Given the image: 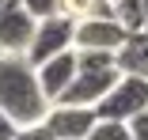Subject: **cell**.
I'll list each match as a JSON object with an SVG mask.
<instances>
[{
	"label": "cell",
	"mask_w": 148,
	"mask_h": 140,
	"mask_svg": "<svg viewBox=\"0 0 148 140\" xmlns=\"http://www.w3.org/2000/svg\"><path fill=\"white\" fill-rule=\"evenodd\" d=\"M12 140H53V133H49V129H46V121H42V125H23Z\"/></svg>",
	"instance_id": "cell-14"
},
{
	"label": "cell",
	"mask_w": 148,
	"mask_h": 140,
	"mask_svg": "<svg viewBox=\"0 0 148 140\" xmlns=\"http://www.w3.org/2000/svg\"><path fill=\"white\" fill-rule=\"evenodd\" d=\"M95 121H99V114L84 106H49V114H46V129L53 133V140H87Z\"/></svg>",
	"instance_id": "cell-7"
},
{
	"label": "cell",
	"mask_w": 148,
	"mask_h": 140,
	"mask_svg": "<svg viewBox=\"0 0 148 140\" xmlns=\"http://www.w3.org/2000/svg\"><path fill=\"white\" fill-rule=\"evenodd\" d=\"M61 15L72 19V23L80 27V23H91V19H106V15H114V4H110V0H61Z\"/></svg>",
	"instance_id": "cell-10"
},
{
	"label": "cell",
	"mask_w": 148,
	"mask_h": 140,
	"mask_svg": "<svg viewBox=\"0 0 148 140\" xmlns=\"http://www.w3.org/2000/svg\"><path fill=\"white\" fill-rule=\"evenodd\" d=\"M114 23L125 34H140L144 31V0H118L114 4Z\"/></svg>",
	"instance_id": "cell-11"
},
{
	"label": "cell",
	"mask_w": 148,
	"mask_h": 140,
	"mask_svg": "<svg viewBox=\"0 0 148 140\" xmlns=\"http://www.w3.org/2000/svg\"><path fill=\"white\" fill-rule=\"evenodd\" d=\"M87 140H133V136H129V125H122V121H103V118H99Z\"/></svg>",
	"instance_id": "cell-12"
},
{
	"label": "cell",
	"mask_w": 148,
	"mask_h": 140,
	"mask_svg": "<svg viewBox=\"0 0 148 140\" xmlns=\"http://www.w3.org/2000/svg\"><path fill=\"white\" fill-rule=\"evenodd\" d=\"M72 42H76V23H72V19H65V15L42 19L38 31H34L31 49H27V61L38 68V65H46V61H53V57H61V53H69Z\"/></svg>",
	"instance_id": "cell-4"
},
{
	"label": "cell",
	"mask_w": 148,
	"mask_h": 140,
	"mask_svg": "<svg viewBox=\"0 0 148 140\" xmlns=\"http://www.w3.org/2000/svg\"><path fill=\"white\" fill-rule=\"evenodd\" d=\"M110 4H118V0H110Z\"/></svg>",
	"instance_id": "cell-18"
},
{
	"label": "cell",
	"mask_w": 148,
	"mask_h": 140,
	"mask_svg": "<svg viewBox=\"0 0 148 140\" xmlns=\"http://www.w3.org/2000/svg\"><path fill=\"white\" fill-rule=\"evenodd\" d=\"M76 68H80L76 49H69V53H61V57H53V61H46V65L34 68V72H38V87H42V95L49 99V106L69 91V83L76 80Z\"/></svg>",
	"instance_id": "cell-8"
},
{
	"label": "cell",
	"mask_w": 148,
	"mask_h": 140,
	"mask_svg": "<svg viewBox=\"0 0 148 140\" xmlns=\"http://www.w3.org/2000/svg\"><path fill=\"white\" fill-rule=\"evenodd\" d=\"M118 72L148 83V31L125 38V46L118 49Z\"/></svg>",
	"instance_id": "cell-9"
},
{
	"label": "cell",
	"mask_w": 148,
	"mask_h": 140,
	"mask_svg": "<svg viewBox=\"0 0 148 140\" xmlns=\"http://www.w3.org/2000/svg\"><path fill=\"white\" fill-rule=\"evenodd\" d=\"M0 110L23 129L42 125L49 114V99L38 87V72L27 57H0Z\"/></svg>",
	"instance_id": "cell-1"
},
{
	"label": "cell",
	"mask_w": 148,
	"mask_h": 140,
	"mask_svg": "<svg viewBox=\"0 0 148 140\" xmlns=\"http://www.w3.org/2000/svg\"><path fill=\"white\" fill-rule=\"evenodd\" d=\"M15 133H19V125H15V121L4 114V110H0V140H12Z\"/></svg>",
	"instance_id": "cell-16"
},
{
	"label": "cell",
	"mask_w": 148,
	"mask_h": 140,
	"mask_svg": "<svg viewBox=\"0 0 148 140\" xmlns=\"http://www.w3.org/2000/svg\"><path fill=\"white\" fill-rule=\"evenodd\" d=\"M34 31H38V19H31L19 8L0 15V57H27V49L34 42Z\"/></svg>",
	"instance_id": "cell-6"
},
{
	"label": "cell",
	"mask_w": 148,
	"mask_h": 140,
	"mask_svg": "<svg viewBox=\"0 0 148 140\" xmlns=\"http://www.w3.org/2000/svg\"><path fill=\"white\" fill-rule=\"evenodd\" d=\"M23 12L31 15V19H53V15H61V0H19Z\"/></svg>",
	"instance_id": "cell-13"
},
{
	"label": "cell",
	"mask_w": 148,
	"mask_h": 140,
	"mask_svg": "<svg viewBox=\"0 0 148 140\" xmlns=\"http://www.w3.org/2000/svg\"><path fill=\"white\" fill-rule=\"evenodd\" d=\"M76 80L69 83V91L57 99L53 106H84V110H95L110 91L114 83L122 80V72H118V57L114 53H76Z\"/></svg>",
	"instance_id": "cell-2"
},
{
	"label": "cell",
	"mask_w": 148,
	"mask_h": 140,
	"mask_svg": "<svg viewBox=\"0 0 148 140\" xmlns=\"http://www.w3.org/2000/svg\"><path fill=\"white\" fill-rule=\"evenodd\" d=\"M148 110V83L144 80H133V76H122L114 83V91L95 106V114L103 118V121H122V125H129L133 118H140Z\"/></svg>",
	"instance_id": "cell-3"
},
{
	"label": "cell",
	"mask_w": 148,
	"mask_h": 140,
	"mask_svg": "<svg viewBox=\"0 0 148 140\" xmlns=\"http://www.w3.org/2000/svg\"><path fill=\"white\" fill-rule=\"evenodd\" d=\"M125 38H129V34L114 23V15H106V19L80 23L72 49H76V53H114V57H118V49L125 46Z\"/></svg>",
	"instance_id": "cell-5"
},
{
	"label": "cell",
	"mask_w": 148,
	"mask_h": 140,
	"mask_svg": "<svg viewBox=\"0 0 148 140\" xmlns=\"http://www.w3.org/2000/svg\"><path fill=\"white\" fill-rule=\"evenodd\" d=\"M129 136H133V140H148V110H144L140 118L129 121Z\"/></svg>",
	"instance_id": "cell-15"
},
{
	"label": "cell",
	"mask_w": 148,
	"mask_h": 140,
	"mask_svg": "<svg viewBox=\"0 0 148 140\" xmlns=\"http://www.w3.org/2000/svg\"><path fill=\"white\" fill-rule=\"evenodd\" d=\"M144 31H148V0H144Z\"/></svg>",
	"instance_id": "cell-17"
}]
</instances>
